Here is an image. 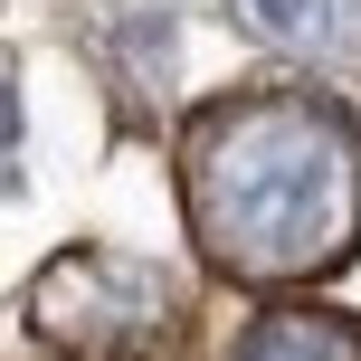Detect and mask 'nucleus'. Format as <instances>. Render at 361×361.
<instances>
[{
	"label": "nucleus",
	"mask_w": 361,
	"mask_h": 361,
	"mask_svg": "<svg viewBox=\"0 0 361 361\" xmlns=\"http://www.w3.org/2000/svg\"><path fill=\"white\" fill-rule=\"evenodd\" d=\"M180 209L238 286H305L361 247V124L333 95L247 86L180 133Z\"/></svg>",
	"instance_id": "obj_1"
},
{
	"label": "nucleus",
	"mask_w": 361,
	"mask_h": 361,
	"mask_svg": "<svg viewBox=\"0 0 361 361\" xmlns=\"http://www.w3.org/2000/svg\"><path fill=\"white\" fill-rule=\"evenodd\" d=\"M29 324L57 361H171L180 324H190V295L143 257L76 247L29 286Z\"/></svg>",
	"instance_id": "obj_2"
},
{
	"label": "nucleus",
	"mask_w": 361,
	"mask_h": 361,
	"mask_svg": "<svg viewBox=\"0 0 361 361\" xmlns=\"http://www.w3.org/2000/svg\"><path fill=\"white\" fill-rule=\"evenodd\" d=\"M228 10L276 57H305V67H352L361 57V0H228Z\"/></svg>",
	"instance_id": "obj_3"
},
{
	"label": "nucleus",
	"mask_w": 361,
	"mask_h": 361,
	"mask_svg": "<svg viewBox=\"0 0 361 361\" xmlns=\"http://www.w3.org/2000/svg\"><path fill=\"white\" fill-rule=\"evenodd\" d=\"M228 361H361V324L324 305H286V314H257L228 343Z\"/></svg>",
	"instance_id": "obj_4"
},
{
	"label": "nucleus",
	"mask_w": 361,
	"mask_h": 361,
	"mask_svg": "<svg viewBox=\"0 0 361 361\" xmlns=\"http://www.w3.org/2000/svg\"><path fill=\"white\" fill-rule=\"evenodd\" d=\"M10 133H19V105H10V67H0V152H10Z\"/></svg>",
	"instance_id": "obj_5"
}]
</instances>
